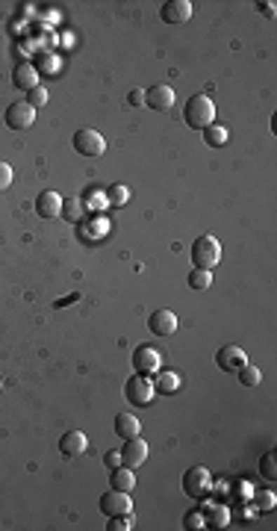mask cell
Segmentation results:
<instances>
[{
    "label": "cell",
    "mask_w": 277,
    "mask_h": 531,
    "mask_svg": "<svg viewBox=\"0 0 277 531\" xmlns=\"http://www.w3.org/2000/svg\"><path fill=\"white\" fill-rule=\"evenodd\" d=\"M183 119L189 127L195 130H203V127L215 124V104L210 95H192L186 100V109H183Z\"/></svg>",
    "instance_id": "6da1fadb"
},
{
    "label": "cell",
    "mask_w": 277,
    "mask_h": 531,
    "mask_svg": "<svg viewBox=\"0 0 277 531\" xmlns=\"http://www.w3.org/2000/svg\"><path fill=\"white\" fill-rule=\"evenodd\" d=\"M192 263L195 269H215L222 263V242H218L212 234H203L192 242Z\"/></svg>",
    "instance_id": "7a4b0ae2"
},
{
    "label": "cell",
    "mask_w": 277,
    "mask_h": 531,
    "mask_svg": "<svg viewBox=\"0 0 277 531\" xmlns=\"http://www.w3.org/2000/svg\"><path fill=\"white\" fill-rule=\"evenodd\" d=\"M212 490V476H210V469H203V466H192V469H186V476H183V493L189 499H207Z\"/></svg>",
    "instance_id": "3957f363"
},
{
    "label": "cell",
    "mask_w": 277,
    "mask_h": 531,
    "mask_svg": "<svg viewBox=\"0 0 277 531\" xmlns=\"http://www.w3.org/2000/svg\"><path fill=\"white\" fill-rule=\"evenodd\" d=\"M71 145H74V151L80 156H100V154L107 151V139L100 136L97 130H92V127H83V130L74 133Z\"/></svg>",
    "instance_id": "277c9868"
},
{
    "label": "cell",
    "mask_w": 277,
    "mask_h": 531,
    "mask_svg": "<svg viewBox=\"0 0 277 531\" xmlns=\"http://www.w3.org/2000/svg\"><path fill=\"white\" fill-rule=\"evenodd\" d=\"M124 396H127L130 405L144 408L154 398V381H151V375H139V372H136V375L124 384Z\"/></svg>",
    "instance_id": "5b68a950"
},
{
    "label": "cell",
    "mask_w": 277,
    "mask_h": 531,
    "mask_svg": "<svg viewBox=\"0 0 277 531\" xmlns=\"http://www.w3.org/2000/svg\"><path fill=\"white\" fill-rule=\"evenodd\" d=\"M36 124V109L27 104V100H15L6 109V127L9 130H27V127Z\"/></svg>",
    "instance_id": "8992f818"
},
{
    "label": "cell",
    "mask_w": 277,
    "mask_h": 531,
    "mask_svg": "<svg viewBox=\"0 0 277 531\" xmlns=\"http://www.w3.org/2000/svg\"><path fill=\"white\" fill-rule=\"evenodd\" d=\"M144 107H151L156 112H168L174 107V89L165 83H156L151 89H144Z\"/></svg>",
    "instance_id": "52a82bcc"
},
{
    "label": "cell",
    "mask_w": 277,
    "mask_h": 531,
    "mask_svg": "<svg viewBox=\"0 0 277 531\" xmlns=\"http://www.w3.org/2000/svg\"><path fill=\"white\" fill-rule=\"evenodd\" d=\"M100 511H104L107 516L130 513L133 511V499H130V493H124V490H109V493L100 496Z\"/></svg>",
    "instance_id": "ba28073f"
},
{
    "label": "cell",
    "mask_w": 277,
    "mask_h": 531,
    "mask_svg": "<svg viewBox=\"0 0 277 531\" xmlns=\"http://www.w3.org/2000/svg\"><path fill=\"white\" fill-rule=\"evenodd\" d=\"M144 461H148V443L142 437H130L124 440V449H121V464L130 469H139Z\"/></svg>",
    "instance_id": "9c48e42d"
},
{
    "label": "cell",
    "mask_w": 277,
    "mask_h": 531,
    "mask_svg": "<svg viewBox=\"0 0 277 531\" xmlns=\"http://www.w3.org/2000/svg\"><path fill=\"white\" fill-rule=\"evenodd\" d=\"M159 363H163V357L154 346H139L133 351V369L139 375H154V372H159Z\"/></svg>",
    "instance_id": "30bf717a"
},
{
    "label": "cell",
    "mask_w": 277,
    "mask_h": 531,
    "mask_svg": "<svg viewBox=\"0 0 277 531\" xmlns=\"http://www.w3.org/2000/svg\"><path fill=\"white\" fill-rule=\"evenodd\" d=\"M215 363H218V369H222V372H239L248 363V354L239 346H222V349H218V354H215Z\"/></svg>",
    "instance_id": "8fae6325"
},
{
    "label": "cell",
    "mask_w": 277,
    "mask_h": 531,
    "mask_svg": "<svg viewBox=\"0 0 277 531\" xmlns=\"http://www.w3.org/2000/svg\"><path fill=\"white\" fill-rule=\"evenodd\" d=\"M192 12H195V6L189 4V0H168V4L159 9V18L165 24H186L192 18Z\"/></svg>",
    "instance_id": "7c38bea8"
},
{
    "label": "cell",
    "mask_w": 277,
    "mask_h": 531,
    "mask_svg": "<svg viewBox=\"0 0 277 531\" xmlns=\"http://www.w3.org/2000/svg\"><path fill=\"white\" fill-rule=\"evenodd\" d=\"M148 328L154 337H174L177 334V316L171 310H156V313H151Z\"/></svg>",
    "instance_id": "4fadbf2b"
},
{
    "label": "cell",
    "mask_w": 277,
    "mask_h": 531,
    "mask_svg": "<svg viewBox=\"0 0 277 531\" xmlns=\"http://www.w3.org/2000/svg\"><path fill=\"white\" fill-rule=\"evenodd\" d=\"M36 213H39V219H60V213H62V195L53 192V189H45V192L36 198Z\"/></svg>",
    "instance_id": "5bb4252c"
},
{
    "label": "cell",
    "mask_w": 277,
    "mask_h": 531,
    "mask_svg": "<svg viewBox=\"0 0 277 531\" xmlns=\"http://www.w3.org/2000/svg\"><path fill=\"white\" fill-rule=\"evenodd\" d=\"M12 83H15L21 92L36 89V86H39V71H36V65H33V62H18L15 71H12Z\"/></svg>",
    "instance_id": "9a60e30c"
},
{
    "label": "cell",
    "mask_w": 277,
    "mask_h": 531,
    "mask_svg": "<svg viewBox=\"0 0 277 531\" xmlns=\"http://www.w3.org/2000/svg\"><path fill=\"white\" fill-rule=\"evenodd\" d=\"M115 434L121 440H130V437H142V422L136 413H119L115 416Z\"/></svg>",
    "instance_id": "2e32d148"
},
{
    "label": "cell",
    "mask_w": 277,
    "mask_h": 531,
    "mask_svg": "<svg viewBox=\"0 0 277 531\" xmlns=\"http://www.w3.org/2000/svg\"><path fill=\"white\" fill-rule=\"evenodd\" d=\"M86 446H89V437H86L83 431H65L62 440H60V452L65 457H74V455H83Z\"/></svg>",
    "instance_id": "e0dca14e"
},
{
    "label": "cell",
    "mask_w": 277,
    "mask_h": 531,
    "mask_svg": "<svg viewBox=\"0 0 277 531\" xmlns=\"http://www.w3.org/2000/svg\"><path fill=\"white\" fill-rule=\"evenodd\" d=\"M180 390V375L177 372H171V369H159L156 372V378H154V393H163V396H174Z\"/></svg>",
    "instance_id": "ac0fdd59"
},
{
    "label": "cell",
    "mask_w": 277,
    "mask_h": 531,
    "mask_svg": "<svg viewBox=\"0 0 277 531\" xmlns=\"http://www.w3.org/2000/svg\"><path fill=\"white\" fill-rule=\"evenodd\" d=\"M109 487L112 490H124V493H130L136 487V476H133V469L130 466H115L112 469V476H109Z\"/></svg>",
    "instance_id": "d6986e66"
},
{
    "label": "cell",
    "mask_w": 277,
    "mask_h": 531,
    "mask_svg": "<svg viewBox=\"0 0 277 531\" xmlns=\"http://www.w3.org/2000/svg\"><path fill=\"white\" fill-rule=\"evenodd\" d=\"M203 516H207V525H212V528H227L230 525V508L227 505H212Z\"/></svg>",
    "instance_id": "ffe728a7"
},
{
    "label": "cell",
    "mask_w": 277,
    "mask_h": 531,
    "mask_svg": "<svg viewBox=\"0 0 277 531\" xmlns=\"http://www.w3.org/2000/svg\"><path fill=\"white\" fill-rule=\"evenodd\" d=\"M203 142H207L210 148H222L224 142H227V127H222V124L203 127Z\"/></svg>",
    "instance_id": "44dd1931"
},
{
    "label": "cell",
    "mask_w": 277,
    "mask_h": 531,
    "mask_svg": "<svg viewBox=\"0 0 277 531\" xmlns=\"http://www.w3.org/2000/svg\"><path fill=\"white\" fill-rule=\"evenodd\" d=\"M189 286H192V290H210L212 286V271L210 269H192L189 271Z\"/></svg>",
    "instance_id": "7402d4cb"
},
{
    "label": "cell",
    "mask_w": 277,
    "mask_h": 531,
    "mask_svg": "<svg viewBox=\"0 0 277 531\" xmlns=\"http://www.w3.org/2000/svg\"><path fill=\"white\" fill-rule=\"evenodd\" d=\"M107 195H109L107 201H109V204H115V207H124L127 201H130V189H127L124 183H112L109 189H107Z\"/></svg>",
    "instance_id": "603a6c76"
},
{
    "label": "cell",
    "mask_w": 277,
    "mask_h": 531,
    "mask_svg": "<svg viewBox=\"0 0 277 531\" xmlns=\"http://www.w3.org/2000/svg\"><path fill=\"white\" fill-rule=\"evenodd\" d=\"M259 476L269 478V481L277 478V457H274V452H266V455L259 457Z\"/></svg>",
    "instance_id": "cb8c5ba5"
},
{
    "label": "cell",
    "mask_w": 277,
    "mask_h": 531,
    "mask_svg": "<svg viewBox=\"0 0 277 531\" xmlns=\"http://www.w3.org/2000/svg\"><path fill=\"white\" fill-rule=\"evenodd\" d=\"M259 381H262V372H259V366L245 363V366L239 369V384H245V387H257Z\"/></svg>",
    "instance_id": "d4e9b609"
},
{
    "label": "cell",
    "mask_w": 277,
    "mask_h": 531,
    "mask_svg": "<svg viewBox=\"0 0 277 531\" xmlns=\"http://www.w3.org/2000/svg\"><path fill=\"white\" fill-rule=\"evenodd\" d=\"M274 502H277V496H274L271 490H262V493H257L254 505H257L259 513H269V511H274Z\"/></svg>",
    "instance_id": "484cf974"
},
{
    "label": "cell",
    "mask_w": 277,
    "mask_h": 531,
    "mask_svg": "<svg viewBox=\"0 0 277 531\" xmlns=\"http://www.w3.org/2000/svg\"><path fill=\"white\" fill-rule=\"evenodd\" d=\"M133 528V513H121V516H109L107 531H130Z\"/></svg>",
    "instance_id": "4316f807"
},
{
    "label": "cell",
    "mask_w": 277,
    "mask_h": 531,
    "mask_svg": "<svg viewBox=\"0 0 277 531\" xmlns=\"http://www.w3.org/2000/svg\"><path fill=\"white\" fill-rule=\"evenodd\" d=\"M183 525L186 528H207V516H203V511H192V513H186L183 516Z\"/></svg>",
    "instance_id": "83f0119b"
},
{
    "label": "cell",
    "mask_w": 277,
    "mask_h": 531,
    "mask_svg": "<svg viewBox=\"0 0 277 531\" xmlns=\"http://www.w3.org/2000/svg\"><path fill=\"white\" fill-rule=\"evenodd\" d=\"M27 98H30V100H27V104H30L33 109H36V107H45V104H48V89H41V86H36V89L27 92Z\"/></svg>",
    "instance_id": "f1b7e54d"
},
{
    "label": "cell",
    "mask_w": 277,
    "mask_h": 531,
    "mask_svg": "<svg viewBox=\"0 0 277 531\" xmlns=\"http://www.w3.org/2000/svg\"><path fill=\"white\" fill-rule=\"evenodd\" d=\"M9 186H12V166L0 163V192H6Z\"/></svg>",
    "instance_id": "f546056e"
},
{
    "label": "cell",
    "mask_w": 277,
    "mask_h": 531,
    "mask_svg": "<svg viewBox=\"0 0 277 531\" xmlns=\"http://www.w3.org/2000/svg\"><path fill=\"white\" fill-rule=\"evenodd\" d=\"M104 461H107V466H109V469H115V466H121V452H119V449H112V452H107V455H104Z\"/></svg>",
    "instance_id": "4dcf8cb0"
},
{
    "label": "cell",
    "mask_w": 277,
    "mask_h": 531,
    "mask_svg": "<svg viewBox=\"0 0 277 531\" xmlns=\"http://www.w3.org/2000/svg\"><path fill=\"white\" fill-rule=\"evenodd\" d=\"M259 6V12H262V15H266V18H274L277 15V4H274V0H262V4H257Z\"/></svg>",
    "instance_id": "1f68e13d"
},
{
    "label": "cell",
    "mask_w": 277,
    "mask_h": 531,
    "mask_svg": "<svg viewBox=\"0 0 277 531\" xmlns=\"http://www.w3.org/2000/svg\"><path fill=\"white\" fill-rule=\"evenodd\" d=\"M127 100H130V107H142V104H144V92H142V89H133V92L127 95Z\"/></svg>",
    "instance_id": "d6a6232c"
},
{
    "label": "cell",
    "mask_w": 277,
    "mask_h": 531,
    "mask_svg": "<svg viewBox=\"0 0 277 531\" xmlns=\"http://www.w3.org/2000/svg\"><path fill=\"white\" fill-rule=\"evenodd\" d=\"M0 387H4V381H0Z\"/></svg>",
    "instance_id": "836d02e7"
}]
</instances>
